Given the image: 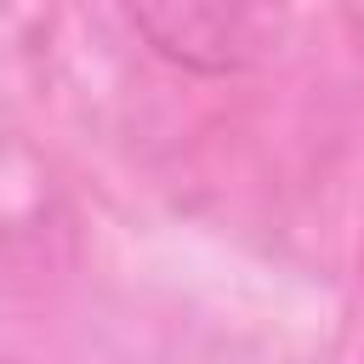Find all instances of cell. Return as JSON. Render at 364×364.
<instances>
[{
    "label": "cell",
    "mask_w": 364,
    "mask_h": 364,
    "mask_svg": "<svg viewBox=\"0 0 364 364\" xmlns=\"http://www.w3.org/2000/svg\"><path fill=\"white\" fill-rule=\"evenodd\" d=\"M131 23L148 34V46L159 57L199 68V74H228L267 51L262 46L267 17L245 11V6H136Z\"/></svg>",
    "instance_id": "1"
}]
</instances>
